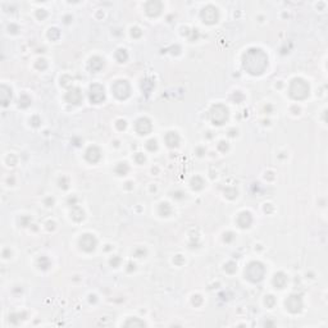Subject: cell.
<instances>
[{
  "label": "cell",
  "instance_id": "obj_11",
  "mask_svg": "<svg viewBox=\"0 0 328 328\" xmlns=\"http://www.w3.org/2000/svg\"><path fill=\"white\" fill-rule=\"evenodd\" d=\"M85 158H86V160L89 163H98L100 160V158H101V151L98 146H90L86 154H85Z\"/></svg>",
  "mask_w": 328,
  "mask_h": 328
},
{
  "label": "cell",
  "instance_id": "obj_33",
  "mask_svg": "<svg viewBox=\"0 0 328 328\" xmlns=\"http://www.w3.org/2000/svg\"><path fill=\"white\" fill-rule=\"evenodd\" d=\"M36 68L40 69V71L46 69V68H48V63H46V60H45V59H39V60L36 62Z\"/></svg>",
  "mask_w": 328,
  "mask_h": 328
},
{
  "label": "cell",
  "instance_id": "obj_28",
  "mask_svg": "<svg viewBox=\"0 0 328 328\" xmlns=\"http://www.w3.org/2000/svg\"><path fill=\"white\" fill-rule=\"evenodd\" d=\"M25 316H26V313H18V314H10V316H9V321L12 322L13 324H18V322L21 321V319H25Z\"/></svg>",
  "mask_w": 328,
  "mask_h": 328
},
{
  "label": "cell",
  "instance_id": "obj_7",
  "mask_svg": "<svg viewBox=\"0 0 328 328\" xmlns=\"http://www.w3.org/2000/svg\"><path fill=\"white\" fill-rule=\"evenodd\" d=\"M286 308L290 313L298 314L303 310V299L300 295H291L286 300Z\"/></svg>",
  "mask_w": 328,
  "mask_h": 328
},
{
  "label": "cell",
  "instance_id": "obj_29",
  "mask_svg": "<svg viewBox=\"0 0 328 328\" xmlns=\"http://www.w3.org/2000/svg\"><path fill=\"white\" fill-rule=\"evenodd\" d=\"M236 269H237V264L235 263V261H228L226 266H224V270L227 272V273H235L236 272Z\"/></svg>",
  "mask_w": 328,
  "mask_h": 328
},
{
  "label": "cell",
  "instance_id": "obj_43",
  "mask_svg": "<svg viewBox=\"0 0 328 328\" xmlns=\"http://www.w3.org/2000/svg\"><path fill=\"white\" fill-rule=\"evenodd\" d=\"M146 254V250L145 249H142V247H140V249H137L136 251H135V256H137V258H142L144 255Z\"/></svg>",
  "mask_w": 328,
  "mask_h": 328
},
{
  "label": "cell",
  "instance_id": "obj_2",
  "mask_svg": "<svg viewBox=\"0 0 328 328\" xmlns=\"http://www.w3.org/2000/svg\"><path fill=\"white\" fill-rule=\"evenodd\" d=\"M290 96L295 100H304L309 96V85L303 78H293L290 85Z\"/></svg>",
  "mask_w": 328,
  "mask_h": 328
},
{
  "label": "cell",
  "instance_id": "obj_16",
  "mask_svg": "<svg viewBox=\"0 0 328 328\" xmlns=\"http://www.w3.org/2000/svg\"><path fill=\"white\" fill-rule=\"evenodd\" d=\"M104 66V60L100 57H92L89 62V69L91 72H99Z\"/></svg>",
  "mask_w": 328,
  "mask_h": 328
},
{
  "label": "cell",
  "instance_id": "obj_31",
  "mask_svg": "<svg viewBox=\"0 0 328 328\" xmlns=\"http://www.w3.org/2000/svg\"><path fill=\"white\" fill-rule=\"evenodd\" d=\"M224 194H226V196L228 199H235L237 196V190L233 188V187H228V188L224 190Z\"/></svg>",
  "mask_w": 328,
  "mask_h": 328
},
{
  "label": "cell",
  "instance_id": "obj_57",
  "mask_svg": "<svg viewBox=\"0 0 328 328\" xmlns=\"http://www.w3.org/2000/svg\"><path fill=\"white\" fill-rule=\"evenodd\" d=\"M236 133H237V131H233V130H232V131H229V136H235Z\"/></svg>",
  "mask_w": 328,
  "mask_h": 328
},
{
  "label": "cell",
  "instance_id": "obj_22",
  "mask_svg": "<svg viewBox=\"0 0 328 328\" xmlns=\"http://www.w3.org/2000/svg\"><path fill=\"white\" fill-rule=\"evenodd\" d=\"M145 326L146 324L142 321H140L139 318H130L124 323V327H145Z\"/></svg>",
  "mask_w": 328,
  "mask_h": 328
},
{
  "label": "cell",
  "instance_id": "obj_5",
  "mask_svg": "<svg viewBox=\"0 0 328 328\" xmlns=\"http://www.w3.org/2000/svg\"><path fill=\"white\" fill-rule=\"evenodd\" d=\"M112 91L114 94V96L119 99V100H124L130 96L131 94V87H130V83L124 81V80H119V81H115L112 86Z\"/></svg>",
  "mask_w": 328,
  "mask_h": 328
},
{
  "label": "cell",
  "instance_id": "obj_15",
  "mask_svg": "<svg viewBox=\"0 0 328 328\" xmlns=\"http://www.w3.org/2000/svg\"><path fill=\"white\" fill-rule=\"evenodd\" d=\"M10 99H12V90L5 85H2V87H0V101H2L3 107H7Z\"/></svg>",
  "mask_w": 328,
  "mask_h": 328
},
{
  "label": "cell",
  "instance_id": "obj_56",
  "mask_svg": "<svg viewBox=\"0 0 328 328\" xmlns=\"http://www.w3.org/2000/svg\"><path fill=\"white\" fill-rule=\"evenodd\" d=\"M272 174H273V173H272V172H268V173H267V174H266V178H267V177H268V178H270V179H272V178H273V176H272Z\"/></svg>",
  "mask_w": 328,
  "mask_h": 328
},
{
  "label": "cell",
  "instance_id": "obj_32",
  "mask_svg": "<svg viewBox=\"0 0 328 328\" xmlns=\"http://www.w3.org/2000/svg\"><path fill=\"white\" fill-rule=\"evenodd\" d=\"M146 147H147V150H149V151H155L158 149L156 140H154V139L149 140V141H147V144H146Z\"/></svg>",
  "mask_w": 328,
  "mask_h": 328
},
{
  "label": "cell",
  "instance_id": "obj_50",
  "mask_svg": "<svg viewBox=\"0 0 328 328\" xmlns=\"http://www.w3.org/2000/svg\"><path fill=\"white\" fill-rule=\"evenodd\" d=\"M174 263H176V264H182V263H183L182 256H181V255H177V256L174 258Z\"/></svg>",
  "mask_w": 328,
  "mask_h": 328
},
{
  "label": "cell",
  "instance_id": "obj_21",
  "mask_svg": "<svg viewBox=\"0 0 328 328\" xmlns=\"http://www.w3.org/2000/svg\"><path fill=\"white\" fill-rule=\"evenodd\" d=\"M204 179L201 177H199V176H195L192 179H191V187L194 190H196V191H199V190H201L204 187Z\"/></svg>",
  "mask_w": 328,
  "mask_h": 328
},
{
  "label": "cell",
  "instance_id": "obj_48",
  "mask_svg": "<svg viewBox=\"0 0 328 328\" xmlns=\"http://www.w3.org/2000/svg\"><path fill=\"white\" fill-rule=\"evenodd\" d=\"M30 220H31L30 217H22V218H21V224L26 227V226H28V222Z\"/></svg>",
  "mask_w": 328,
  "mask_h": 328
},
{
  "label": "cell",
  "instance_id": "obj_49",
  "mask_svg": "<svg viewBox=\"0 0 328 328\" xmlns=\"http://www.w3.org/2000/svg\"><path fill=\"white\" fill-rule=\"evenodd\" d=\"M8 30H9V32H12V34H16L17 31H18V27H17V26H14V25H10V26L8 27Z\"/></svg>",
  "mask_w": 328,
  "mask_h": 328
},
{
  "label": "cell",
  "instance_id": "obj_20",
  "mask_svg": "<svg viewBox=\"0 0 328 328\" xmlns=\"http://www.w3.org/2000/svg\"><path fill=\"white\" fill-rule=\"evenodd\" d=\"M141 89H142V91H144L146 95H149V94L151 92V90L154 89V81H153L151 78H145V80H142Z\"/></svg>",
  "mask_w": 328,
  "mask_h": 328
},
{
  "label": "cell",
  "instance_id": "obj_26",
  "mask_svg": "<svg viewBox=\"0 0 328 328\" xmlns=\"http://www.w3.org/2000/svg\"><path fill=\"white\" fill-rule=\"evenodd\" d=\"M31 105V98L28 96V95L23 94V95H21V98H19V107L21 108H27Z\"/></svg>",
  "mask_w": 328,
  "mask_h": 328
},
{
  "label": "cell",
  "instance_id": "obj_36",
  "mask_svg": "<svg viewBox=\"0 0 328 328\" xmlns=\"http://www.w3.org/2000/svg\"><path fill=\"white\" fill-rule=\"evenodd\" d=\"M68 185H69V181H68V178H66V177H63V178H60L59 179V186L62 187V188H68Z\"/></svg>",
  "mask_w": 328,
  "mask_h": 328
},
{
  "label": "cell",
  "instance_id": "obj_44",
  "mask_svg": "<svg viewBox=\"0 0 328 328\" xmlns=\"http://www.w3.org/2000/svg\"><path fill=\"white\" fill-rule=\"evenodd\" d=\"M40 123H41V119H40L39 117H36V115H35V117H32V118H31V124H32L34 127H39V126H40Z\"/></svg>",
  "mask_w": 328,
  "mask_h": 328
},
{
  "label": "cell",
  "instance_id": "obj_55",
  "mask_svg": "<svg viewBox=\"0 0 328 328\" xmlns=\"http://www.w3.org/2000/svg\"><path fill=\"white\" fill-rule=\"evenodd\" d=\"M181 195H182V194H181V192H176V194H174V195H173V196H174V197H177V199H181V197H182V196H181Z\"/></svg>",
  "mask_w": 328,
  "mask_h": 328
},
{
  "label": "cell",
  "instance_id": "obj_10",
  "mask_svg": "<svg viewBox=\"0 0 328 328\" xmlns=\"http://www.w3.org/2000/svg\"><path fill=\"white\" fill-rule=\"evenodd\" d=\"M135 130L139 135H147L151 131V122L147 118H140L137 119L135 124Z\"/></svg>",
  "mask_w": 328,
  "mask_h": 328
},
{
  "label": "cell",
  "instance_id": "obj_14",
  "mask_svg": "<svg viewBox=\"0 0 328 328\" xmlns=\"http://www.w3.org/2000/svg\"><path fill=\"white\" fill-rule=\"evenodd\" d=\"M251 223H252V217L249 211H242V213H240V215L237 217V224L241 228H247V227H250Z\"/></svg>",
  "mask_w": 328,
  "mask_h": 328
},
{
  "label": "cell",
  "instance_id": "obj_13",
  "mask_svg": "<svg viewBox=\"0 0 328 328\" xmlns=\"http://www.w3.org/2000/svg\"><path fill=\"white\" fill-rule=\"evenodd\" d=\"M145 10L146 13L149 14L150 17H156L162 12V3L156 2V0H151V2H147L145 5Z\"/></svg>",
  "mask_w": 328,
  "mask_h": 328
},
{
  "label": "cell",
  "instance_id": "obj_3",
  "mask_svg": "<svg viewBox=\"0 0 328 328\" xmlns=\"http://www.w3.org/2000/svg\"><path fill=\"white\" fill-rule=\"evenodd\" d=\"M266 274V267L263 266L260 261H251L247 264V267L245 269V276L246 278L252 282V283H258L264 278Z\"/></svg>",
  "mask_w": 328,
  "mask_h": 328
},
{
  "label": "cell",
  "instance_id": "obj_24",
  "mask_svg": "<svg viewBox=\"0 0 328 328\" xmlns=\"http://www.w3.org/2000/svg\"><path fill=\"white\" fill-rule=\"evenodd\" d=\"M171 211H172V209H171V206H169L168 203H163V204L159 205V214L162 217H168L169 214H171Z\"/></svg>",
  "mask_w": 328,
  "mask_h": 328
},
{
  "label": "cell",
  "instance_id": "obj_9",
  "mask_svg": "<svg viewBox=\"0 0 328 328\" xmlns=\"http://www.w3.org/2000/svg\"><path fill=\"white\" fill-rule=\"evenodd\" d=\"M80 247L83 251H86V252L94 251L95 247H96V238H95L92 235H90V233L82 235V237L80 238Z\"/></svg>",
  "mask_w": 328,
  "mask_h": 328
},
{
  "label": "cell",
  "instance_id": "obj_30",
  "mask_svg": "<svg viewBox=\"0 0 328 328\" xmlns=\"http://www.w3.org/2000/svg\"><path fill=\"white\" fill-rule=\"evenodd\" d=\"M48 36H49V39H51V40H58L59 36H60V32H59V30H58V28H50V30H49V32H48Z\"/></svg>",
  "mask_w": 328,
  "mask_h": 328
},
{
  "label": "cell",
  "instance_id": "obj_8",
  "mask_svg": "<svg viewBox=\"0 0 328 328\" xmlns=\"http://www.w3.org/2000/svg\"><path fill=\"white\" fill-rule=\"evenodd\" d=\"M218 17H219L218 9L213 5H208L201 10V18L208 25H214L218 21Z\"/></svg>",
  "mask_w": 328,
  "mask_h": 328
},
{
  "label": "cell",
  "instance_id": "obj_23",
  "mask_svg": "<svg viewBox=\"0 0 328 328\" xmlns=\"http://www.w3.org/2000/svg\"><path fill=\"white\" fill-rule=\"evenodd\" d=\"M115 59H117L119 63H124L127 59H128V54L124 49H118L115 51Z\"/></svg>",
  "mask_w": 328,
  "mask_h": 328
},
{
  "label": "cell",
  "instance_id": "obj_41",
  "mask_svg": "<svg viewBox=\"0 0 328 328\" xmlns=\"http://www.w3.org/2000/svg\"><path fill=\"white\" fill-rule=\"evenodd\" d=\"M126 126H127V123H126L124 119H118V121H117V128H118L119 131L124 130V128H126Z\"/></svg>",
  "mask_w": 328,
  "mask_h": 328
},
{
  "label": "cell",
  "instance_id": "obj_53",
  "mask_svg": "<svg viewBox=\"0 0 328 328\" xmlns=\"http://www.w3.org/2000/svg\"><path fill=\"white\" fill-rule=\"evenodd\" d=\"M90 301H91V303H96V296H95V295H91V296H90Z\"/></svg>",
  "mask_w": 328,
  "mask_h": 328
},
{
  "label": "cell",
  "instance_id": "obj_39",
  "mask_svg": "<svg viewBox=\"0 0 328 328\" xmlns=\"http://www.w3.org/2000/svg\"><path fill=\"white\" fill-rule=\"evenodd\" d=\"M135 160L139 163V164H142L144 162H145V156H144V154H141V153H137L136 155H135Z\"/></svg>",
  "mask_w": 328,
  "mask_h": 328
},
{
  "label": "cell",
  "instance_id": "obj_19",
  "mask_svg": "<svg viewBox=\"0 0 328 328\" xmlns=\"http://www.w3.org/2000/svg\"><path fill=\"white\" fill-rule=\"evenodd\" d=\"M71 215H72L73 220H76V222H81V220L85 218L83 210H82L80 206H77V205H73L72 211H71Z\"/></svg>",
  "mask_w": 328,
  "mask_h": 328
},
{
  "label": "cell",
  "instance_id": "obj_35",
  "mask_svg": "<svg viewBox=\"0 0 328 328\" xmlns=\"http://www.w3.org/2000/svg\"><path fill=\"white\" fill-rule=\"evenodd\" d=\"M232 99H233L236 103H241L242 100H244V95H242L240 91H236V92L233 94V96H232Z\"/></svg>",
  "mask_w": 328,
  "mask_h": 328
},
{
  "label": "cell",
  "instance_id": "obj_4",
  "mask_svg": "<svg viewBox=\"0 0 328 328\" xmlns=\"http://www.w3.org/2000/svg\"><path fill=\"white\" fill-rule=\"evenodd\" d=\"M210 119L214 124L220 126L228 119V109L222 104H217L210 109Z\"/></svg>",
  "mask_w": 328,
  "mask_h": 328
},
{
  "label": "cell",
  "instance_id": "obj_37",
  "mask_svg": "<svg viewBox=\"0 0 328 328\" xmlns=\"http://www.w3.org/2000/svg\"><path fill=\"white\" fill-rule=\"evenodd\" d=\"M36 16H37V18L39 19H44V18H46V16H48V13H46V10L45 9H39L37 10V13H36Z\"/></svg>",
  "mask_w": 328,
  "mask_h": 328
},
{
  "label": "cell",
  "instance_id": "obj_47",
  "mask_svg": "<svg viewBox=\"0 0 328 328\" xmlns=\"http://www.w3.org/2000/svg\"><path fill=\"white\" fill-rule=\"evenodd\" d=\"M7 160H8L9 165H16V163H17V158H16L14 155H9Z\"/></svg>",
  "mask_w": 328,
  "mask_h": 328
},
{
  "label": "cell",
  "instance_id": "obj_58",
  "mask_svg": "<svg viewBox=\"0 0 328 328\" xmlns=\"http://www.w3.org/2000/svg\"><path fill=\"white\" fill-rule=\"evenodd\" d=\"M197 151H199V155H203V154H201V153H204V150H203V149H199V150H197Z\"/></svg>",
  "mask_w": 328,
  "mask_h": 328
},
{
  "label": "cell",
  "instance_id": "obj_27",
  "mask_svg": "<svg viewBox=\"0 0 328 328\" xmlns=\"http://www.w3.org/2000/svg\"><path fill=\"white\" fill-rule=\"evenodd\" d=\"M37 266H39L40 269H48L50 267V260L46 256H41L37 260Z\"/></svg>",
  "mask_w": 328,
  "mask_h": 328
},
{
  "label": "cell",
  "instance_id": "obj_38",
  "mask_svg": "<svg viewBox=\"0 0 328 328\" xmlns=\"http://www.w3.org/2000/svg\"><path fill=\"white\" fill-rule=\"evenodd\" d=\"M218 149H219L222 153H226V151L228 150V145H227V142L220 141V142L218 144Z\"/></svg>",
  "mask_w": 328,
  "mask_h": 328
},
{
  "label": "cell",
  "instance_id": "obj_17",
  "mask_svg": "<svg viewBox=\"0 0 328 328\" xmlns=\"http://www.w3.org/2000/svg\"><path fill=\"white\" fill-rule=\"evenodd\" d=\"M165 144L169 147H177L179 144V136L177 132H168L165 135Z\"/></svg>",
  "mask_w": 328,
  "mask_h": 328
},
{
  "label": "cell",
  "instance_id": "obj_42",
  "mask_svg": "<svg viewBox=\"0 0 328 328\" xmlns=\"http://www.w3.org/2000/svg\"><path fill=\"white\" fill-rule=\"evenodd\" d=\"M131 35H132L133 37H140V36H141V30H140L139 27L132 28V30H131Z\"/></svg>",
  "mask_w": 328,
  "mask_h": 328
},
{
  "label": "cell",
  "instance_id": "obj_40",
  "mask_svg": "<svg viewBox=\"0 0 328 328\" xmlns=\"http://www.w3.org/2000/svg\"><path fill=\"white\" fill-rule=\"evenodd\" d=\"M201 303H203V299H201V296H200V295H195L194 298H192V304L195 306H199Z\"/></svg>",
  "mask_w": 328,
  "mask_h": 328
},
{
  "label": "cell",
  "instance_id": "obj_34",
  "mask_svg": "<svg viewBox=\"0 0 328 328\" xmlns=\"http://www.w3.org/2000/svg\"><path fill=\"white\" fill-rule=\"evenodd\" d=\"M274 303H276V300H274V298H273L272 295H269V296H267V298H266V305L268 306V308H273Z\"/></svg>",
  "mask_w": 328,
  "mask_h": 328
},
{
  "label": "cell",
  "instance_id": "obj_25",
  "mask_svg": "<svg viewBox=\"0 0 328 328\" xmlns=\"http://www.w3.org/2000/svg\"><path fill=\"white\" fill-rule=\"evenodd\" d=\"M128 171H130V168H128V165H127V163H119L117 167H115V173L119 174V176L127 174Z\"/></svg>",
  "mask_w": 328,
  "mask_h": 328
},
{
  "label": "cell",
  "instance_id": "obj_45",
  "mask_svg": "<svg viewBox=\"0 0 328 328\" xmlns=\"http://www.w3.org/2000/svg\"><path fill=\"white\" fill-rule=\"evenodd\" d=\"M233 238H235V235L232 233V232H227V233H224V241L226 242H231Z\"/></svg>",
  "mask_w": 328,
  "mask_h": 328
},
{
  "label": "cell",
  "instance_id": "obj_51",
  "mask_svg": "<svg viewBox=\"0 0 328 328\" xmlns=\"http://www.w3.org/2000/svg\"><path fill=\"white\" fill-rule=\"evenodd\" d=\"M45 204H46L48 206H51L53 204H54V199H53V197H49V199H46V201H45Z\"/></svg>",
  "mask_w": 328,
  "mask_h": 328
},
{
  "label": "cell",
  "instance_id": "obj_12",
  "mask_svg": "<svg viewBox=\"0 0 328 328\" xmlns=\"http://www.w3.org/2000/svg\"><path fill=\"white\" fill-rule=\"evenodd\" d=\"M66 100L69 104H80L82 100V94L78 87H72L67 94H66Z\"/></svg>",
  "mask_w": 328,
  "mask_h": 328
},
{
  "label": "cell",
  "instance_id": "obj_18",
  "mask_svg": "<svg viewBox=\"0 0 328 328\" xmlns=\"http://www.w3.org/2000/svg\"><path fill=\"white\" fill-rule=\"evenodd\" d=\"M286 283H287V277H286V274L279 272V273H276V276H274L273 278V284L276 286L277 289H283L284 286H286Z\"/></svg>",
  "mask_w": 328,
  "mask_h": 328
},
{
  "label": "cell",
  "instance_id": "obj_54",
  "mask_svg": "<svg viewBox=\"0 0 328 328\" xmlns=\"http://www.w3.org/2000/svg\"><path fill=\"white\" fill-rule=\"evenodd\" d=\"M128 267H130V268H128V269H127V270H128V272H131L132 269L135 270V264H132V263H130V264H128Z\"/></svg>",
  "mask_w": 328,
  "mask_h": 328
},
{
  "label": "cell",
  "instance_id": "obj_6",
  "mask_svg": "<svg viewBox=\"0 0 328 328\" xmlns=\"http://www.w3.org/2000/svg\"><path fill=\"white\" fill-rule=\"evenodd\" d=\"M89 99L92 104H100L104 101L105 99V92H104V87L99 83H94L90 86L89 90Z\"/></svg>",
  "mask_w": 328,
  "mask_h": 328
},
{
  "label": "cell",
  "instance_id": "obj_52",
  "mask_svg": "<svg viewBox=\"0 0 328 328\" xmlns=\"http://www.w3.org/2000/svg\"><path fill=\"white\" fill-rule=\"evenodd\" d=\"M8 255H10V251L7 249V250H4V252H3V256H4V258H9Z\"/></svg>",
  "mask_w": 328,
  "mask_h": 328
},
{
  "label": "cell",
  "instance_id": "obj_46",
  "mask_svg": "<svg viewBox=\"0 0 328 328\" xmlns=\"http://www.w3.org/2000/svg\"><path fill=\"white\" fill-rule=\"evenodd\" d=\"M119 263H121V259L118 256H114L112 260H110V266L112 267H118L119 266Z\"/></svg>",
  "mask_w": 328,
  "mask_h": 328
},
{
  "label": "cell",
  "instance_id": "obj_1",
  "mask_svg": "<svg viewBox=\"0 0 328 328\" xmlns=\"http://www.w3.org/2000/svg\"><path fill=\"white\" fill-rule=\"evenodd\" d=\"M242 67L252 76H259L268 67V57L261 49L251 48L242 58Z\"/></svg>",
  "mask_w": 328,
  "mask_h": 328
}]
</instances>
